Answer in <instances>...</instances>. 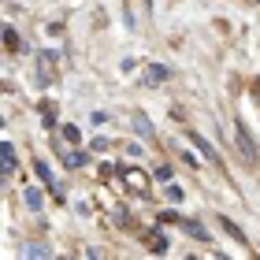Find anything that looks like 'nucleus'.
I'll use <instances>...</instances> for the list:
<instances>
[{
	"instance_id": "nucleus-4",
	"label": "nucleus",
	"mask_w": 260,
	"mask_h": 260,
	"mask_svg": "<svg viewBox=\"0 0 260 260\" xmlns=\"http://www.w3.org/2000/svg\"><path fill=\"white\" fill-rule=\"evenodd\" d=\"M22 256H38V260H49V256H52V249H49V245H26V249H22Z\"/></svg>"
},
{
	"instance_id": "nucleus-8",
	"label": "nucleus",
	"mask_w": 260,
	"mask_h": 260,
	"mask_svg": "<svg viewBox=\"0 0 260 260\" xmlns=\"http://www.w3.org/2000/svg\"><path fill=\"white\" fill-rule=\"evenodd\" d=\"M164 78H168V71H164V67H149L145 71V82H164Z\"/></svg>"
},
{
	"instance_id": "nucleus-5",
	"label": "nucleus",
	"mask_w": 260,
	"mask_h": 260,
	"mask_svg": "<svg viewBox=\"0 0 260 260\" xmlns=\"http://www.w3.org/2000/svg\"><path fill=\"white\" fill-rule=\"evenodd\" d=\"M134 130H138L141 138H152V123L145 119V115H134Z\"/></svg>"
},
{
	"instance_id": "nucleus-15",
	"label": "nucleus",
	"mask_w": 260,
	"mask_h": 260,
	"mask_svg": "<svg viewBox=\"0 0 260 260\" xmlns=\"http://www.w3.org/2000/svg\"><path fill=\"white\" fill-rule=\"evenodd\" d=\"M38 175H41V179H45V182H49V186H52V175H49V164H41V160H38Z\"/></svg>"
},
{
	"instance_id": "nucleus-10",
	"label": "nucleus",
	"mask_w": 260,
	"mask_h": 260,
	"mask_svg": "<svg viewBox=\"0 0 260 260\" xmlns=\"http://www.w3.org/2000/svg\"><path fill=\"white\" fill-rule=\"evenodd\" d=\"M219 223H223V231H227V234H234V238H238V242L245 238V234H242L238 227H234V223H231V219H219Z\"/></svg>"
},
{
	"instance_id": "nucleus-6",
	"label": "nucleus",
	"mask_w": 260,
	"mask_h": 260,
	"mask_svg": "<svg viewBox=\"0 0 260 260\" xmlns=\"http://www.w3.org/2000/svg\"><path fill=\"white\" fill-rule=\"evenodd\" d=\"M190 141H193V145H197L201 152H205V156H208L212 164H216V152H212V145H208V141H205V138H197V134H190Z\"/></svg>"
},
{
	"instance_id": "nucleus-1",
	"label": "nucleus",
	"mask_w": 260,
	"mask_h": 260,
	"mask_svg": "<svg viewBox=\"0 0 260 260\" xmlns=\"http://www.w3.org/2000/svg\"><path fill=\"white\" fill-rule=\"evenodd\" d=\"M234 134H238V149H242V156L245 160H256V145H253V138H249V130H245V123H234Z\"/></svg>"
},
{
	"instance_id": "nucleus-13",
	"label": "nucleus",
	"mask_w": 260,
	"mask_h": 260,
	"mask_svg": "<svg viewBox=\"0 0 260 260\" xmlns=\"http://www.w3.org/2000/svg\"><path fill=\"white\" fill-rule=\"evenodd\" d=\"M63 138H67V141H82V134H78V126H63Z\"/></svg>"
},
{
	"instance_id": "nucleus-2",
	"label": "nucleus",
	"mask_w": 260,
	"mask_h": 260,
	"mask_svg": "<svg viewBox=\"0 0 260 260\" xmlns=\"http://www.w3.org/2000/svg\"><path fill=\"white\" fill-rule=\"evenodd\" d=\"M0 168H4V175H15V149L8 141L0 145Z\"/></svg>"
},
{
	"instance_id": "nucleus-14",
	"label": "nucleus",
	"mask_w": 260,
	"mask_h": 260,
	"mask_svg": "<svg viewBox=\"0 0 260 260\" xmlns=\"http://www.w3.org/2000/svg\"><path fill=\"white\" fill-rule=\"evenodd\" d=\"M4 41H8V49H19V34H15V30H8Z\"/></svg>"
},
{
	"instance_id": "nucleus-7",
	"label": "nucleus",
	"mask_w": 260,
	"mask_h": 260,
	"mask_svg": "<svg viewBox=\"0 0 260 260\" xmlns=\"http://www.w3.org/2000/svg\"><path fill=\"white\" fill-rule=\"evenodd\" d=\"M22 197H26V208H34V212L41 208V190H34V186H30V190L22 193Z\"/></svg>"
},
{
	"instance_id": "nucleus-3",
	"label": "nucleus",
	"mask_w": 260,
	"mask_h": 260,
	"mask_svg": "<svg viewBox=\"0 0 260 260\" xmlns=\"http://www.w3.org/2000/svg\"><path fill=\"white\" fill-rule=\"evenodd\" d=\"M38 63H41V82H52V52H41Z\"/></svg>"
},
{
	"instance_id": "nucleus-9",
	"label": "nucleus",
	"mask_w": 260,
	"mask_h": 260,
	"mask_svg": "<svg viewBox=\"0 0 260 260\" xmlns=\"http://www.w3.org/2000/svg\"><path fill=\"white\" fill-rule=\"evenodd\" d=\"M82 164H86V152H71L67 156V168H82Z\"/></svg>"
},
{
	"instance_id": "nucleus-11",
	"label": "nucleus",
	"mask_w": 260,
	"mask_h": 260,
	"mask_svg": "<svg viewBox=\"0 0 260 260\" xmlns=\"http://www.w3.org/2000/svg\"><path fill=\"white\" fill-rule=\"evenodd\" d=\"M186 231H190V234H193V238H201V242H205V238H208V234H205V227H197V223H186Z\"/></svg>"
},
{
	"instance_id": "nucleus-12",
	"label": "nucleus",
	"mask_w": 260,
	"mask_h": 260,
	"mask_svg": "<svg viewBox=\"0 0 260 260\" xmlns=\"http://www.w3.org/2000/svg\"><path fill=\"white\" fill-rule=\"evenodd\" d=\"M149 245H152V253H164V249H168V238H160V234H156Z\"/></svg>"
}]
</instances>
